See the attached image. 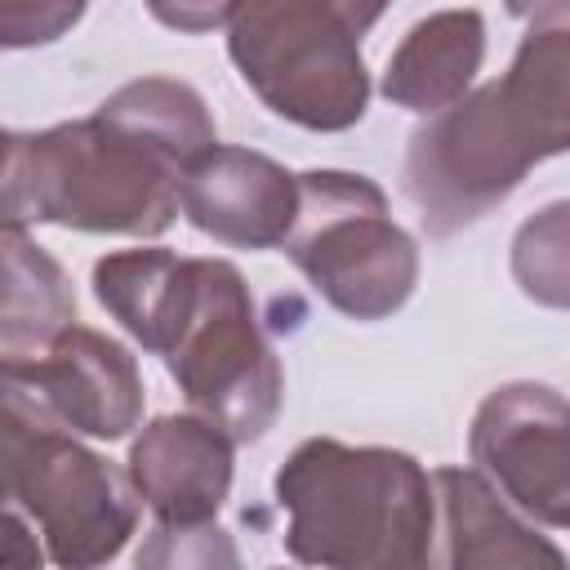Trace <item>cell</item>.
<instances>
[{
    "instance_id": "obj_1",
    "label": "cell",
    "mask_w": 570,
    "mask_h": 570,
    "mask_svg": "<svg viewBox=\"0 0 570 570\" xmlns=\"http://www.w3.org/2000/svg\"><path fill=\"white\" fill-rule=\"evenodd\" d=\"M272 490L298 566L432 570L436 490L414 454L312 436L276 468Z\"/></svg>"
},
{
    "instance_id": "obj_2",
    "label": "cell",
    "mask_w": 570,
    "mask_h": 570,
    "mask_svg": "<svg viewBox=\"0 0 570 570\" xmlns=\"http://www.w3.org/2000/svg\"><path fill=\"white\" fill-rule=\"evenodd\" d=\"M4 227L53 223L102 236H160L183 209V174L98 111L36 134H4Z\"/></svg>"
},
{
    "instance_id": "obj_3",
    "label": "cell",
    "mask_w": 570,
    "mask_h": 570,
    "mask_svg": "<svg viewBox=\"0 0 570 570\" xmlns=\"http://www.w3.org/2000/svg\"><path fill=\"white\" fill-rule=\"evenodd\" d=\"M379 4L352 0H249L232 4L227 53L263 107L298 129L338 134L365 116L370 71L361 36Z\"/></svg>"
},
{
    "instance_id": "obj_4",
    "label": "cell",
    "mask_w": 570,
    "mask_h": 570,
    "mask_svg": "<svg viewBox=\"0 0 570 570\" xmlns=\"http://www.w3.org/2000/svg\"><path fill=\"white\" fill-rule=\"evenodd\" d=\"M156 356L187 405L232 441H258L285 396L281 361L258 325L245 276L227 258H187Z\"/></svg>"
},
{
    "instance_id": "obj_5",
    "label": "cell",
    "mask_w": 570,
    "mask_h": 570,
    "mask_svg": "<svg viewBox=\"0 0 570 570\" xmlns=\"http://www.w3.org/2000/svg\"><path fill=\"white\" fill-rule=\"evenodd\" d=\"M0 392L4 508L40 525L58 570H102L138 530V490L129 472H116L22 392Z\"/></svg>"
},
{
    "instance_id": "obj_6",
    "label": "cell",
    "mask_w": 570,
    "mask_h": 570,
    "mask_svg": "<svg viewBox=\"0 0 570 570\" xmlns=\"http://www.w3.org/2000/svg\"><path fill=\"white\" fill-rule=\"evenodd\" d=\"M312 289L352 321L401 312L419 285V245L392 223L374 178L347 169L298 174V218L285 240Z\"/></svg>"
},
{
    "instance_id": "obj_7",
    "label": "cell",
    "mask_w": 570,
    "mask_h": 570,
    "mask_svg": "<svg viewBox=\"0 0 570 570\" xmlns=\"http://www.w3.org/2000/svg\"><path fill=\"white\" fill-rule=\"evenodd\" d=\"M468 454L521 517L570 530V401L557 387H494L472 414Z\"/></svg>"
},
{
    "instance_id": "obj_8",
    "label": "cell",
    "mask_w": 570,
    "mask_h": 570,
    "mask_svg": "<svg viewBox=\"0 0 570 570\" xmlns=\"http://www.w3.org/2000/svg\"><path fill=\"white\" fill-rule=\"evenodd\" d=\"M0 387L22 392L40 414L94 441H120L142 423V374L125 343L71 325L45 356L0 365Z\"/></svg>"
},
{
    "instance_id": "obj_9",
    "label": "cell",
    "mask_w": 570,
    "mask_h": 570,
    "mask_svg": "<svg viewBox=\"0 0 570 570\" xmlns=\"http://www.w3.org/2000/svg\"><path fill=\"white\" fill-rule=\"evenodd\" d=\"M183 214L223 245L276 249L298 218V174L249 147H214L183 178Z\"/></svg>"
},
{
    "instance_id": "obj_10",
    "label": "cell",
    "mask_w": 570,
    "mask_h": 570,
    "mask_svg": "<svg viewBox=\"0 0 570 570\" xmlns=\"http://www.w3.org/2000/svg\"><path fill=\"white\" fill-rule=\"evenodd\" d=\"M232 445L200 414H160L134 436L125 472L160 525H205L227 503Z\"/></svg>"
},
{
    "instance_id": "obj_11",
    "label": "cell",
    "mask_w": 570,
    "mask_h": 570,
    "mask_svg": "<svg viewBox=\"0 0 570 570\" xmlns=\"http://www.w3.org/2000/svg\"><path fill=\"white\" fill-rule=\"evenodd\" d=\"M432 570H570L566 552L539 534L476 468H441L432 472Z\"/></svg>"
},
{
    "instance_id": "obj_12",
    "label": "cell",
    "mask_w": 570,
    "mask_h": 570,
    "mask_svg": "<svg viewBox=\"0 0 570 570\" xmlns=\"http://www.w3.org/2000/svg\"><path fill=\"white\" fill-rule=\"evenodd\" d=\"M485 58V18L476 9H436L419 18L383 67L379 94L392 107L441 116L468 98Z\"/></svg>"
},
{
    "instance_id": "obj_13",
    "label": "cell",
    "mask_w": 570,
    "mask_h": 570,
    "mask_svg": "<svg viewBox=\"0 0 570 570\" xmlns=\"http://www.w3.org/2000/svg\"><path fill=\"white\" fill-rule=\"evenodd\" d=\"M4 307H0V365L45 356L76 325V289L53 254L27 232L4 227Z\"/></svg>"
},
{
    "instance_id": "obj_14",
    "label": "cell",
    "mask_w": 570,
    "mask_h": 570,
    "mask_svg": "<svg viewBox=\"0 0 570 570\" xmlns=\"http://www.w3.org/2000/svg\"><path fill=\"white\" fill-rule=\"evenodd\" d=\"M102 120H111L116 129L134 134L138 142H147L156 156H165L183 178L191 174V165H200L214 147H218V129L214 116L205 107V98L187 85V80H169V76H142L120 85L102 107Z\"/></svg>"
},
{
    "instance_id": "obj_15",
    "label": "cell",
    "mask_w": 570,
    "mask_h": 570,
    "mask_svg": "<svg viewBox=\"0 0 570 570\" xmlns=\"http://www.w3.org/2000/svg\"><path fill=\"white\" fill-rule=\"evenodd\" d=\"M183 263L178 254L147 245V249H120L94 263V294L98 303L147 347L156 352V338L169 321L178 281H183Z\"/></svg>"
},
{
    "instance_id": "obj_16",
    "label": "cell",
    "mask_w": 570,
    "mask_h": 570,
    "mask_svg": "<svg viewBox=\"0 0 570 570\" xmlns=\"http://www.w3.org/2000/svg\"><path fill=\"white\" fill-rule=\"evenodd\" d=\"M512 281L530 303L570 312V200H552L517 227Z\"/></svg>"
},
{
    "instance_id": "obj_17",
    "label": "cell",
    "mask_w": 570,
    "mask_h": 570,
    "mask_svg": "<svg viewBox=\"0 0 570 570\" xmlns=\"http://www.w3.org/2000/svg\"><path fill=\"white\" fill-rule=\"evenodd\" d=\"M134 570H245L236 539L205 521V525H156L138 557Z\"/></svg>"
},
{
    "instance_id": "obj_18",
    "label": "cell",
    "mask_w": 570,
    "mask_h": 570,
    "mask_svg": "<svg viewBox=\"0 0 570 570\" xmlns=\"http://www.w3.org/2000/svg\"><path fill=\"white\" fill-rule=\"evenodd\" d=\"M80 18V4H36V9H22V4H9L0 13V27H4V45L9 49H22V45H40V40H53L62 27H71Z\"/></svg>"
},
{
    "instance_id": "obj_19",
    "label": "cell",
    "mask_w": 570,
    "mask_h": 570,
    "mask_svg": "<svg viewBox=\"0 0 570 570\" xmlns=\"http://www.w3.org/2000/svg\"><path fill=\"white\" fill-rule=\"evenodd\" d=\"M4 570H40L36 534L27 530V517L18 508H4Z\"/></svg>"
},
{
    "instance_id": "obj_20",
    "label": "cell",
    "mask_w": 570,
    "mask_h": 570,
    "mask_svg": "<svg viewBox=\"0 0 570 570\" xmlns=\"http://www.w3.org/2000/svg\"><path fill=\"white\" fill-rule=\"evenodd\" d=\"M156 18L174 22V27H191V31H205V27H227L232 18V4H218V9H156Z\"/></svg>"
},
{
    "instance_id": "obj_21",
    "label": "cell",
    "mask_w": 570,
    "mask_h": 570,
    "mask_svg": "<svg viewBox=\"0 0 570 570\" xmlns=\"http://www.w3.org/2000/svg\"><path fill=\"white\" fill-rule=\"evenodd\" d=\"M281 570H285V566H281Z\"/></svg>"
}]
</instances>
